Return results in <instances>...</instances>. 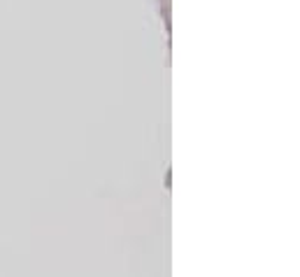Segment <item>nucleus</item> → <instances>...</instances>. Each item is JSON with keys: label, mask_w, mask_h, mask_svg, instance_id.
<instances>
[]
</instances>
